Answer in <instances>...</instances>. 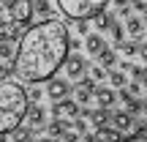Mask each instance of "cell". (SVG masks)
Listing matches in <instances>:
<instances>
[{"label": "cell", "mask_w": 147, "mask_h": 142, "mask_svg": "<svg viewBox=\"0 0 147 142\" xmlns=\"http://www.w3.org/2000/svg\"><path fill=\"white\" fill-rule=\"evenodd\" d=\"M68 55H71L68 27H65V22H60V16L52 14L22 33L11 69L22 82H33V85L49 82L60 71Z\"/></svg>", "instance_id": "cell-1"}, {"label": "cell", "mask_w": 147, "mask_h": 142, "mask_svg": "<svg viewBox=\"0 0 147 142\" xmlns=\"http://www.w3.org/2000/svg\"><path fill=\"white\" fill-rule=\"evenodd\" d=\"M0 109L22 112V115L27 118V109H30V96H27L25 85L16 82L14 77H3V79H0Z\"/></svg>", "instance_id": "cell-2"}, {"label": "cell", "mask_w": 147, "mask_h": 142, "mask_svg": "<svg viewBox=\"0 0 147 142\" xmlns=\"http://www.w3.org/2000/svg\"><path fill=\"white\" fill-rule=\"evenodd\" d=\"M60 8V14L68 19H93L98 11H104L112 0H55Z\"/></svg>", "instance_id": "cell-3"}, {"label": "cell", "mask_w": 147, "mask_h": 142, "mask_svg": "<svg viewBox=\"0 0 147 142\" xmlns=\"http://www.w3.org/2000/svg\"><path fill=\"white\" fill-rule=\"evenodd\" d=\"M5 8H8V19L11 22L27 25V22L36 16V0H11Z\"/></svg>", "instance_id": "cell-4"}, {"label": "cell", "mask_w": 147, "mask_h": 142, "mask_svg": "<svg viewBox=\"0 0 147 142\" xmlns=\"http://www.w3.org/2000/svg\"><path fill=\"white\" fill-rule=\"evenodd\" d=\"M44 131H47L49 139H65V137L74 131V118H65V115L52 118V120L44 126Z\"/></svg>", "instance_id": "cell-5"}, {"label": "cell", "mask_w": 147, "mask_h": 142, "mask_svg": "<svg viewBox=\"0 0 147 142\" xmlns=\"http://www.w3.org/2000/svg\"><path fill=\"white\" fill-rule=\"evenodd\" d=\"M63 69H65V77L76 82V79H82L84 74L90 71V63H87V58H82V55H79V52H71L68 58H65Z\"/></svg>", "instance_id": "cell-6"}, {"label": "cell", "mask_w": 147, "mask_h": 142, "mask_svg": "<svg viewBox=\"0 0 147 142\" xmlns=\"http://www.w3.org/2000/svg\"><path fill=\"white\" fill-rule=\"evenodd\" d=\"M60 115L79 118V115H82V104H79L76 99H60V101H55V104H52V118H60Z\"/></svg>", "instance_id": "cell-7"}, {"label": "cell", "mask_w": 147, "mask_h": 142, "mask_svg": "<svg viewBox=\"0 0 147 142\" xmlns=\"http://www.w3.org/2000/svg\"><path fill=\"white\" fill-rule=\"evenodd\" d=\"M25 123L22 112H11V109H0V137H8L14 128H19Z\"/></svg>", "instance_id": "cell-8"}, {"label": "cell", "mask_w": 147, "mask_h": 142, "mask_svg": "<svg viewBox=\"0 0 147 142\" xmlns=\"http://www.w3.org/2000/svg\"><path fill=\"white\" fill-rule=\"evenodd\" d=\"M74 93V88L68 85V79H49V85H47V96L52 101H60V99H68V96Z\"/></svg>", "instance_id": "cell-9"}, {"label": "cell", "mask_w": 147, "mask_h": 142, "mask_svg": "<svg viewBox=\"0 0 147 142\" xmlns=\"http://www.w3.org/2000/svg\"><path fill=\"white\" fill-rule=\"evenodd\" d=\"M27 126H33L36 131H44V126L49 123V115L47 109H44L41 104H30V109H27V118H25Z\"/></svg>", "instance_id": "cell-10"}, {"label": "cell", "mask_w": 147, "mask_h": 142, "mask_svg": "<svg viewBox=\"0 0 147 142\" xmlns=\"http://www.w3.org/2000/svg\"><path fill=\"white\" fill-rule=\"evenodd\" d=\"M134 123H136V115H134V112H128V109H115L112 112V126H117L123 134L131 131Z\"/></svg>", "instance_id": "cell-11"}, {"label": "cell", "mask_w": 147, "mask_h": 142, "mask_svg": "<svg viewBox=\"0 0 147 142\" xmlns=\"http://www.w3.org/2000/svg\"><path fill=\"white\" fill-rule=\"evenodd\" d=\"M84 49H87L90 58H98V55L106 49V38L101 36V30H98V33H87V36H84Z\"/></svg>", "instance_id": "cell-12"}, {"label": "cell", "mask_w": 147, "mask_h": 142, "mask_svg": "<svg viewBox=\"0 0 147 142\" xmlns=\"http://www.w3.org/2000/svg\"><path fill=\"white\" fill-rule=\"evenodd\" d=\"M125 33L131 38H142V36H147V22H144V16H128L125 19Z\"/></svg>", "instance_id": "cell-13"}, {"label": "cell", "mask_w": 147, "mask_h": 142, "mask_svg": "<svg viewBox=\"0 0 147 142\" xmlns=\"http://www.w3.org/2000/svg\"><path fill=\"white\" fill-rule=\"evenodd\" d=\"M115 19H117V11H98V14L93 16V25H95V30H101V33H106V30H112V25H115Z\"/></svg>", "instance_id": "cell-14"}, {"label": "cell", "mask_w": 147, "mask_h": 142, "mask_svg": "<svg viewBox=\"0 0 147 142\" xmlns=\"http://www.w3.org/2000/svg\"><path fill=\"white\" fill-rule=\"evenodd\" d=\"M120 99L117 96V90L115 88H101V85H95V101H98V107H115V101Z\"/></svg>", "instance_id": "cell-15"}, {"label": "cell", "mask_w": 147, "mask_h": 142, "mask_svg": "<svg viewBox=\"0 0 147 142\" xmlns=\"http://www.w3.org/2000/svg\"><path fill=\"white\" fill-rule=\"evenodd\" d=\"M74 99H76L82 107H87L90 101L95 99V88H87V85H79L76 82V85H74Z\"/></svg>", "instance_id": "cell-16"}, {"label": "cell", "mask_w": 147, "mask_h": 142, "mask_svg": "<svg viewBox=\"0 0 147 142\" xmlns=\"http://www.w3.org/2000/svg\"><path fill=\"white\" fill-rule=\"evenodd\" d=\"M16 49H19V44H16L14 38H0V58H3L5 63H11V60L16 58Z\"/></svg>", "instance_id": "cell-17"}, {"label": "cell", "mask_w": 147, "mask_h": 142, "mask_svg": "<svg viewBox=\"0 0 147 142\" xmlns=\"http://www.w3.org/2000/svg\"><path fill=\"white\" fill-rule=\"evenodd\" d=\"M125 139H147V118H139L134 123L131 134H125Z\"/></svg>", "instance_id": "cell-18"}, {"label": "cell", "mask_w": 147, "mask_h": 142, "mask_svg": "<svg viewBox=\"0 0 147 142\" xmlns=\"http://www.w3.org/2000/svg\"><path fill=\"white\" fill-rule=\"evenodd\" d=\"M117 52H123L125 58H134V55H139V38H131V41H120L115 44Z\"/></svg>", "instance_id": "cell-19"}, {"label": "cell", "mask_w": 147, "mask_h": 142, "mask_svg": "<svg viewBox=\"0 0 147 142\" xmlns=\"http://www.w3.org/2000/svg\"><path fill=\"white\" fill-rule=\"evenodd\" d=\"M95 60H98L101 66H106V69L117 66V47H115V49H112V47H106V49H104V52H101V55H98Z\"/></svg>", "instance_id": "cell-20"}, {"label": "cell", "mask_w": 147, "mask_h": 142, "mask_svg": "<svg viewBox=\"0 0 147 142\" xmlns=\"http://www.w3.org/2000/svg\"><path fill=\"white\" fill-rule=\"evenodd\" d=\"M109 85H112V88H125V85H128L125 69H117V71H109Z\"/></svg>", "instance_id": "cell-21"}, {"label": "cell", "mask_w": 147, "mask_h": 142, "mask_svg": "<svg viewBox=\"0 0 147 142\" xmlns=\"http://www.w3.org/2000/svg\"><path fill=\"white\" fill-rule=\"evenodd\" d=\"M112 38H115V44H120V41H125V22H120V16L115 19V25H112Z\"/></svg>", "instance_id": "cell-22"}, {"label": "cell", "mask_w": 147, "mask_h": 142, "mask_svg": "<svg viewBox=\"0 0 147 142\" xmlns=\"http://www.w3.org/2000/svg\"><path fill=\"white\" fill-rule=\"evenodd\" d=\"M90 74H93L95 77V82H106V79H109V69H106V66H90Z\"/></svg>", "instance_id": "cell-23"}, {"label": "cell", "mask_w": 147, "mask_h": 142, "mask_svg": "<svg viewBox=\"0 0 147 142\" xmlns=\"http://www.w3.org/2000/svg\"><path fill=\"white\" fill-rule=\"evenodd\" d=\"M36 14L41 16H52V3H49V0H36Z\"/></svg>", "instance_id": "cell-24"}, {"label": "cell", "mask_w": 147, "mask_h": 142, "mask_svg": "<svg viewBox=\"0 0 147 142\" xmlns=\"http://www.w3.org/2000/svg\"><path fill=\"white\" fill-rule=\"evenodd\" d=\"M27 96H30V104H41L44 90H41V88H30V90H27Z\"/></svg>", "instance_id": "cell-25"}, {"label": "cell", "mask_w": 147, "mask_h": 142, "mask_svg": "<svg viewBox=\"0 0 147 142\" xmlns=\"http://www.w3.org/2000/svg\"><path fill=\"white\" fill-rule=\"evenodd\" d=\"M76 33L79 36H87L90 33V22L87 19H76Z\"/></svg>", "instance_id": "cell-26"}, {"label": "cell", "mask_w": 147, "mask_h": 142, "mask_svg": "<svg viewBox=\"0 0 147 142\" xmlns=\"http://www.w3.org/2000/svg\"><path fill=\"white\" fill-rule=\"evenodd\" d=\"M3 77H14V69H11V63L5 66V60L0 58V79H3Z\"/></svg>", "instance_id": "cell-27"}, {"label": "cell", "mask_w": 147, "mask_h": 142, "mask_svg": "<svg viewBox=\"0 0 147 142\" xmlns=\"http://www.w3.org/2000/svg\"><path fill=\"white\" fill-rule=\"evenodd\" d=\"M139 58H142L144 66H147V44H139Z\"/></svg>", "instance_id": "cell-28"}, {"label": "cell", "mask_w": 147, "mask_h": 142, "mask_svg": "<svg viewBox=\"0 0 147 142\" xmlns=\"http://www.w3.org/2000/svg\"><path fill=\"white\" fill-rule=\"evenodd\" d=\"M112 3H115L117 8H120V5H128V3H131V0H112Z\"/></svg>", "instance_id": "cell-29"}, {"label": "cell", "mask_w": 147, "mask_h": 142, "mask_svg": "<svg viewBox=\"0 0 147 142\" xmlns=\"http://www.w3.org/2000/svg\"><path fill=\"white\" fill-rule=\"evenodd\" d=\"M8 3H11V0H0V5H8Z\"/></svg>", "instance_id": "cell-30"}, {"label": "cell", "mask_w": 147, "mask_h": 142, "mask_svg": "<svg viewBox=\"0 0 147 142\" xmlns=\"http://www.w3.org/2000/svg\"><path fill=\"white\" fill-rule=\"evenodd\" d=\"M0 19H3V14H0Z\"/></svg>", "instance_id": "cell-31"}]
</instances>
